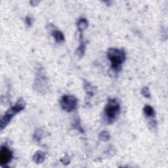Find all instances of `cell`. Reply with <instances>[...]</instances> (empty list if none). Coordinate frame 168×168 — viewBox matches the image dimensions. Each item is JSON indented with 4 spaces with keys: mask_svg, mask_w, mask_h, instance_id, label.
<instances>
[{
    "mask_svg": "<svg viewBox=\"0 0 168 168\" xmlns=\"http://www.w3.org/2000/svg\"><path fill=\"white\" fill-rule=\"evenodd\" d=\"M121 111L120 103L116 99L108 100L104 110V120L109 124H112L118 118Z\"/></svg>",
    "mask_w": 168,
    "mask_h": 168,
    "instance_id": "cell-1",
    "label": "cell"
},
{
    "mask_svg": "<svg viewBox=\"0 0 168 168\" xmlns=\"http://www.w3.org/2000/svg\"><path fill=\"white\" fill-rule=\"evenodd\" d=\"M26 107V103L23 99H20L18 101L7 110L1 118V130L3 131L10 123L12 119Z\"/></svg>",
    "mask_w": 168,
    "mask_h": 168,
    "instance_id": "cell-2",
    "label": "cell"
},
{
    "mask_svg": "<svg viewBox=\"0 0 168 168\" xmlns=\"http://www.w3.org/2000/svg\"><path fill=\"white\" fill-rule=\"evenodd\" d=\"M107 57L111 63V69L115 72L121 70L122 65L126 59L124 51L116 48H111L108 51Z\"/></svg>",
    "mask_w": 168,
    "mask_h": 168,
    "instance_id": "cell-3",
    "label": "cell"
},
{
    "mask_svg": "<svg viewBox=\"0 0 168 168\" xmlns=\"http://www.w3.org/2000/svg\"><path fill=\"white\" fill-rule=\"evenodd\" d=\"M78 99L72 95H64L60 100L62 109L67 112L74 111L78 107Z\"/></svg>",
    "mask_w": 168,
    "mask_h": 168,
    "instance_id": "cell-4",
    "label": "cell"
},
{
    "mask_svg": "<svg viewBox=\"0 0 168 168\" xmlns=\"http://www.w3.org/2000/svg\"><path fill=\"white\" fill-rule=\"evenodd\" d=\"M34 85L36 86L34 87V89L38 92L41 91L42 93L43 90H46V89L48 88V79H47L45 74L42 72V69L39 70L36 74Z\"/></svg>",
    "mask_w": 168,
    "mask_h": 168,
    "instance_id": "cell-5",
    "label": "cell"
},
{
    "mask_svg": "<svg viewBox=\"0 0 168 168\" xmlns=\"http://www.w3.org/2000/svg\"><path fill=\"white\" fill-rule=\"evenodd\" d=\"M13 158V155L12 151L9 148L2 145L0 149V165L4 166L9 164Z\"/></svg>",
    "mask_w": 168,
    "mask_h": 168,
    "instance_id": "cell-6",
    "label": "cell"
},
{
    "mask_svg": "<svg viewBox=\"0 0 168 168\" xmlns=\"http://www.w3.org/2000/svg\"><path fill=\"white\" fill-rule=\"evenodd\" d=\"M45 153L42 151H38L33 156V160L36 164H39L43 163L45 160Z\"/></svg>",
    "mask_w": 168,
    "mask_h": 168,
    "instance_id": "cell-7",
    "label": "cell"
},
{
    "mask_svg": "<svg viewBox=\"0 0 168 168\" xmlns=\"http://www.w3.org/2000/svg\"><path fill=\"white\" fill-rule=\"evenodd\" d=\"M143 113L147 118H155L156 113L154 109L150 105H145L143 109Z\"/></svg>",
    "mask_w": 168,
    "mask_h": 168,
    "instance_id": "cell-8",
    "label": "cell"
},
{
    "mask_svg": "<svg viewBox=\"0 0 168 168\" xmlns=\"http://www.w3.org/2000/svg\"><path fill=\"white\" fill-rule=\"evenodd\" d=\"M51 34L54 37L57 43H62L64 41V36L61 31L58 30H53Z\"/></svg>",
    "mask_w": 168,
    "mask_h": 168,
    "instance_id": "cell-9",
    "label": "cell"
},
{
    "mask_svg": "<svg viewBox=\"0 0 168 168\" xmlns=\"http://www.w3.org/2000/svg\"><path fill=\"white\" fill-rule=\"evenodd\" d=\"M88 25H89L88 21L84 18H80L77 23V27L80 32H82L83 31L86 30L87 27H88Z\"/></svg>",
    "mask_w": 168,
    "mask_h": 168,
    "instance_id": "cell-10",
    "label": "cell"
},
{
    "mask_svg": "<svg viewBox=\"0 0 168 168\" xmlns=\"http://www.w3.org/2000/svg\"><path fill=\"white\" fill-rule=\"evenodd\" d=\"M85 46L86 43L84 42H82L81 43H80L79 46L78 47V49L76 50V53L79 57H82L83 55L85 53Z\"/></svg>",
    "mask_w": 168,
    "mask_h": 168,
    "instance_id": "cell-11",
    "label": "cell"
},
{
    "mask_svg": "<svg viewBox=\"0 0 168 168\" xmlns=\"http://www.w3.org/2000/svg\"><path fill=\"white\" fill-rule=\"evenodd\" d=\"M84 87L85 89V91L87 93V95H93V93H94V87L91 86L89 83H87L86 82H85L84 83Z\"/></svg>",
    "mask_w": 168,
    "mask_h": 168,
    "instance_id": "cell-12",
    "label": "cell"
},
{
    "mask_svg": "<svg viewBox=\"0 0 168 168\" xmlns=\"http://www.w3.org/2000/svg\"><path fill=\"white\" fill-rule=\"evenodd\" d=\"M99 139L103 141H107L110 139V135L107 131H102L99 134Z\"/></svg>",
    "mask_w": 168,
    "mask_h": 168,
    "instance_id": "cell-13",
    "label": "cell"
},
{
    "mask_svg": "<svg viewBox=\"0 0 168 168\" xmlns=\"http://www.w3.org/2000/svg\"><path fill=\"white\" fill-rule=\"evenodd\" d=\"M42 137V130H38L35 132L34 135H33V139H34L36 141V142L39 143V141L41 140Z\"/></svg>",
    "mask_w": 168,
    "mask_h": 168,
    "instance_id": "cell-14",
    "label": "cell"
},
{
    "mask_svg": "<svg viewBox=\"0 0 168 168\" xmlns=\"http://www.w3.org/2000/svg\"><path fill=\"white\" fill-rule=\"evenodd\" d=\"M141 94L145 98H150V92L149 91V87H145L141 90Z\"/></svg>",
    "mask_w": 168,
    "mask_h": 168,
    "instance_id": "cell-15",
    "label": "cell"
},
{
    "mask_svg": "<svg viewBox=\"0 0 168 168\" xmlns=\"http://www.w3.org/2000/svg\"><path fill=\"white\" fill-rule=\"evenodd\" d=\"M73 127H74V128L76 129V130H78L79 131L83 132V129L82 128L81 125H80V124H79V122L78 119H77V120L75 121V122H74V124H73Z\"/></svg>",
    "mask_w": 168,
    "mask_h": 168,
    "instance_id": "cell-16",
    "label": "cell"
},
{
    "mask_svg": "<svg viewBox=\"0 0 168 168\" xmlns=\"http://www.w3.org/2000/svg\"><path fill=\"white\" fill-rule=\"evenodd\" d=\"M25 23L27 26H31L32 25V18L30 17L27 16L25 18Z\"/></svg>",
    "mask_w": 168,
    "mask_h": 168,
    "instance_id": "cell-17",
    "label": "cell"
},
{
    "mask_svg": "<svg viewBox=\"0 0 168 168\" xmlns=\"http://www.w3.org/2000/svg\"><path fill=\"white\" fill-rule=\"evenodd\" d=\"M61 162L64 165H68L70 163V158L68 156L66 155L63 158L61 159Z\"/></svg>",
    "mask_w": 168,
    "mask_h": 168,
    "instance_id": "cell-18",
    "label": "cell"
}]
</instances>
